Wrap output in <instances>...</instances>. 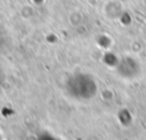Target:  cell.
Returning a JSON list of instances; mask_svg holds the SVG:
<instances>
[{
  "mask_svg": "<svg viewBox=\"0 0 146 140\" xmlns=\"http://www.w3.org/2000/svg\"><path fill=\"white\" fill-rule=\"evenodd\" d=\"M67 93L75 100H89L97 92V83L94 77L86 73H76L68 79Z\"/></svg>",
  "mask_w": 146,
  "mask_h": 140,
  "instance_id": "obj_1",
  "label": "cell"
},
{
  "mask_svg": "<svg viewBox=\"0 0 146 140\" xmlns=\"http://www.w3.org/2000/svg\"><path fill=\"white\" fill-rule=\"evenodd\" d=\"M116 72L121 77L131 80L138 76L140 72V67L136 59L131 57H124L119 60L117 66H116Z\"/></svg>",
  "mask_w": 146,
  "mask_h": 140,
  "instance_id": "obj_2",
  "label": "cell"
}]
</instances>
